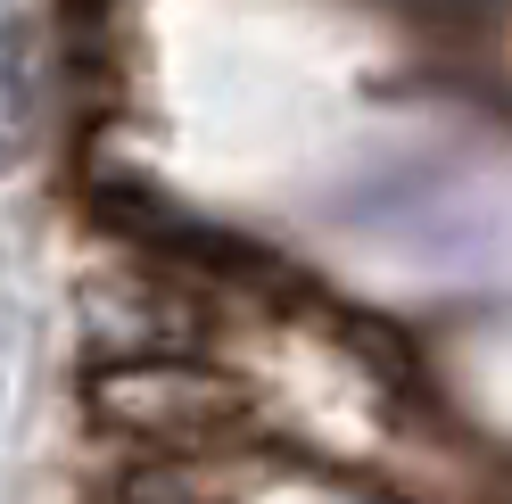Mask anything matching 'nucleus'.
Segmentation results:
<instances>
[{"label": "nucleus", "mask_w": 512, "mask_h": 504, "mask_svg": "<svg viewBox=\"0 0 512 504\" xmlns=\"http://www.w3.org/2000/svg\"><path fill=\"white\" fill-rule=\"evenodd\" d=\"M91 422L149 455H207L248 430V389L190 356H133L91 372Z\"/></svg>", "instance_id": "nucleus-1"}, {"label": "nucleus", "mask_w": 512, "mask_h": 504, "mask_svg": "<svg viewBox=\"0 0 512 504\" xmlns=\"http://www.w3.org/2000/svg\"><path fill=\"white\" fill-rule=\"evenodd\" d=\"M116 504H215V496L199 480V455H157L116 488Z\"/></svg>", "instance_id": "nucleus-3"}, {"label": "nucleus", "mask_w": 512, "mask_h": 504, "mask_svg": "<svg viewBox=\"0 0 512 504\" xmlns=\"http://www.w3.org/2000/svg\"><path fill=\"white\" fill-rule=\"evenodd\" d=\"M42 116V67H34V34L25 25H0V157H17L34 141Z\"/></svg>", "instance_id": "nucleus-2"}]
</instances>
